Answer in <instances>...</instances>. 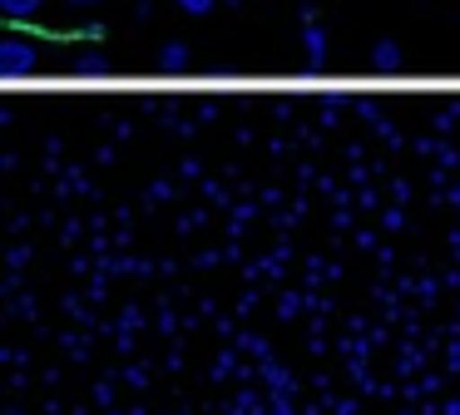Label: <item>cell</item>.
Here are the masks:
<instances>
[{
	"label": "cell",
	"mask_w": 460,
	"mask_h": 415,
	"mask_svg": "<svg viewBox=\"0 0 460 415\" xmlns=\"http://www.w3.org/2000/svg\"><path fill=\"white\" fill-rule=\"evenodd\" d=\"M35 69V45H25V40H5L0 45V75L5 79H21Z\"/></svg>",
	"instance_id": "obj_1"
},
{
	"label": "cell",
	"mask_w": 460,
	"mask_h": 415,
	"mask_svg": "<svg viewBox=\"0 0 460 415\" xmlns=\"http://www.w3.org/2000/svg\"><path fill=\"white\" fill-rule=\"evenodd\" d=\"M371 65H376L381 75H391V69H401V65H406V55H401V45H396V40H376V45H371Z\"/></svg>",
	"instance_id": "obj_2"
},
{
	"label": "cell",
	"mask_w": 460,
	"mask_h": 415,
	"mask_svg": "<svg viewBox=\"0 0 460 415\" xmlns=\"http://www.w3.org/2000/svg\"><path fill=\"white\" fill-rule=\"evenodd\" d=\"M302 49H307V59H317V65L327 59V35H322V25H317V20H312V25L302 30Z\"/></svg>",
	"instance_id": "obj_3"
},
{
	"label": "cell",
	"mask_w": 460,
	"mask_h": 415,
	"mask_svg": "<svg viewBox=\"0 0 460 415\" xmlns=\"http://www.w3.org/2000/svg\"><path fill=\"white\" fill-rule=\"evenodd\" d=\"M159 69H169V75L189 69V45H179V40H173V45H164L159 49Z\"/></svg>",
	"instance_id": "obj_4"
},
{
	"label": "cell",
	"mask_w": 460,
	"mask_h": 415,
	"mask_svg": "<svg viewBox=\"0 0 460 415\" xmlns=\"http://www.w3.org/2000/svg\"><path fill=\"white\" fill-rule=\"evenodd\" d=\"M40 5H45V0H0V10H5L11 20H25V15H35Z\"/></svg>",
	"instance_id": "obj_5"
},
{
	"label": "cell",
	"mask_w": 460,
	"mask_h": 415,
	"mask_svg": "<svg viewBox=\"0 0 460 415\" xmlns=\"http://www.w3.org/2000/svg\"><path fill=\"white\" fill-rule=\"evenodd\" d=\"M213 5H218V0H179V10H183V15H208Z\"/></svg>",
	"instance_id": "obj_6"
},
{
	"label": "cell",
	"mask_w": 460,
	"mask_h": 415,
	"mask_svg": "<svg viewBox=\"0 0 460 415\" xmlns=\"http://www.w3.org/2000/svg\"><path fill=\"white\" fill-rule=\"evenodd\" d=\"M70 5H94V0H70Z\"/></svg>",
	"instance_id": "obj_7"
},
{
	"label": "cell",
	"mask_w": 460,
	"mask_h": 415,
	"mask_svg": "<svg viewBox=\"0 0 460 415\" xmlns=\"http://www.w3.org/2000/svg\"><path fill=\"white\" fill-rule=\"evenodd\" d=\"M228 5H243V0H228Z\"/></svg>",
	"instance_id": "obj_8"
}]
</instances>
